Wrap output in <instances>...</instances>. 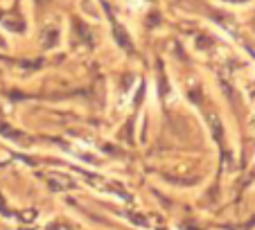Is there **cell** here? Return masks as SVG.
I'll list each match as a JSON object with an SVG mask.
<instances>
[{
	"instance_id": "cell-1",
	"label": "cell",
	"mask_w": 255,
	"mask_h": 230,
	"mask_svg": "<svg viewBox=\"0 0 255 230\" xmlns=\"http://www.w3.org/2000/svg\"><path fill=\"white\" fill-rule=\"evenodd\" d=\"M0 48H5V38L0 36Z\"/></svg>"
}]
</instances>
